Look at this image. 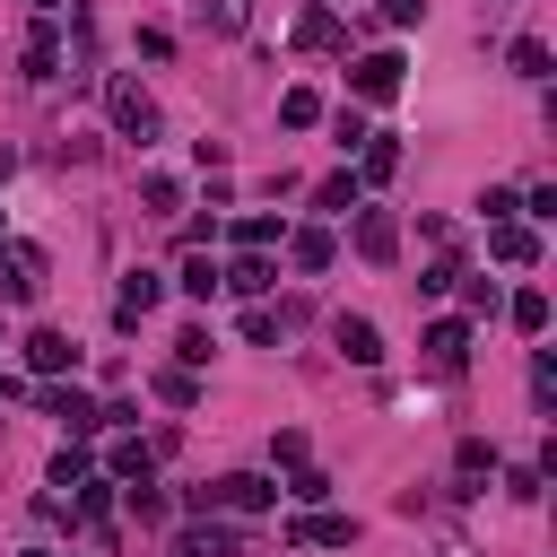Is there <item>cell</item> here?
Segmentation results:
<instances>
[{"label":"cell","instance_id":"obj_22","mask_svg":"<svg viewBox=\"0 0 557 557\" xmlns=\"http://www.w3.org/2000/svg\"><path fill=\"white\" fill-rule=\"evenodd\" d=\"M78 513H87V522H104V513H113V479H96V470H87V479H78Z\"/></svg>","mask_w":557,"mask_h":557},{"label":"cell","instance_id":"obj_29","mask_svg":"<svg viewBox=\"0 0 557 557\" xmlns=\"http://www.w3.org/2000/svg\"><path fill=\"white\" fill-rule=\"evenodd\" d=\"M287 496H296V505H322V496H331V479H322V470H305V461H296V479H287Z\"/></svg>","mask_w":557,"mask_h":557},{"label":"cell","instance_id":"obj_1","mask_svg":"<svg viewBox=\"0 0 557 557\" xmlns=\"http://www.w3.org/2000/svg\"><path fill=\"white\" fill-rule=\"evenodd\" d=\"M270 505H278V487L252 479V470H235L218 487H191V513H270Z\"/></svg>","mask_w":557,"mask_h":557},{"label":"cell","instance_id":"obj_23","mask_svg":"<svg viewBox=\"0 0 557 557\" xmlns=\"http://www.w3.org/2000/svg\"><path fill=\"white\" fill-rule=\"evenodd\" d=\"M313 200H322V209H331V218H348V209H357V174H331V183H322V191H313Z\"/></svg>","mask_w":557,"mask_h":557},{"label":"cell","instance_id":"obj_20","mask_svg":"<svg viewBox=\"0 0 557 557\" xmlns=\"http://www.w3.org/2000/svg\"><path fill=\"white\" fill-rule=\"evenodd\" d=\"M157 400L191 409V400H200V374H191V366H165V374H157Z\"/></svg>","mask_w":557,"mask_h":557},{"label":"cell","instance_id":"obj_30","mask_svg":"<svg viewBox=\"0 0 557 557\" xmlns=\"http://www.w3.org/2000/svg\"><path fill=\"white\" fill-rule=\"evenodd\" d=\"M200 17H209V26H218V35H235V26H244V17H252V9H244V0H200Z\"/></svg>","mask_w":557,"mask_h":557},{"label":"cell","instance_id":"obj_15","mask_svg":"<svg viewBox=\"0 0 557 557\" xmlns=\"http://www.w3.org/2000/svg\"><path fill=\"white\" fill-rule=\"evenodd\" d=\"M270 278H278V270H270V261H261V252H244V261H235V270H218V287H235V296H261V287H270Z\"/></svg>","mask_w":557,"mask_h":557},{"label":"cell","instance_id":"obj_34","mask_svg":"<svg viewBox=\"0 0 557 557\" xmlns=\"http://www.w3.org/2000/svg\"><path fill=\"white\" fill-rule=\"evenodd\" d=\"M531 400H540V409L557 400V366H548V357H531Z\"/></svg>","mask_w":557,"mask_h":557},{"label":"cell","instance_id":"obj_33","mask_svg":"<svg viewBox=\"0 0 557 557\" xmlns=\"http://www.w3.org/2000/svg\"><path fill=\"white\" fill-rule=\"evenodd\" d=\"M174 357H183V366H209V331H200V322H191V331H183V339H174Z\"/></svg>","mask_w":557,"mask_h":557},{"label":"cell","instance_id":"obj_5","mask_svg":"<svg viewBox=\"0 0 557 557\" xmlns=\"http://www.w3.org/2000/svg\"><path fill=\"white\" fill-rule=\"evenodd\" d=\"M157 296H165V278H157V270H131V278H122V296H113V322H122V331H139V313H157Z\"/></svg>","mask_w":557,"mask_h":557},{"label":"cell","instance_id":"obj_24","mask_svg":"<svg viewBox=\"0 0 557 557\" xmlns=\"http://www.w3.org/2000/svg\"><path fill=\"white\" fill-rule=\"evenodd\" d=\"M418 287H426V296H453V287H461V261H453V252H435V261H426V278H418Z\"/></svg>","mask_w":557,"mask_h":557},{"label":"cell","instance_id":"obj_11","mask_svg":"<svg viewBox=\"0 0 557 557\" xmlns=\"http://www.w3.org/2000/svg\"><path fill=\"white\" fill-rule=\"evenodd\" d=\"M104 479H113V487H139V479H157V444H139V435H131V444H113Z\"/></svg>","mask_w":557,"mask_h":557},{"label":"cell","instance_id":"obj_10","mask_svg":"<svg viewBox=\"0 0 557 557\" xmlns=\"http://www.w3.org/2000/svg\"><path fill=\"white\" fill-rule=\"evenodd\" d=\"M44 409H52V418H61V426H70V435H96V426H104V409H96V400H87V392H61V383H52V392H44Z\"/></svg>","mask_w":557,"mask_h":557},{"label":"cell","instance_id":"obj_16","mask_svg":"<svg viewBox=\"0 0 557 557\" xmlns=\"http://www.w3.org/2000/svg\"><path fill=\"white\" fill-rule=\"evenodd\" d=\"M278 122H287V131H313V122H322V96H313V87H287V96H278Z\"/></svg>","mask_w":557,"mask_h":557},{"label":"cell","instance_id":"obj_37","mask_svg":"<svg viewBox=\"0 0 557 557\" xmlns=\"http://www.w3.org/2000/svg\"><path fill=\"white\" fill-rule=\"evenodd\" d=\"M35 9H44V17H52V9H61V0H35Z\"/></svg>","mask_w":557,"mask_h":557},{"label":"cell","instance_id":"obj_25","mask_svg":"<svg viewBox=\"0 0 557 557\" xmlns=\"http://www.w3.org/2000/svg\"><path fill=\"white\" fill-rule=\"evenodd\" d=\"M513 331H548V296H540V287L513 296Z\"/></svg>","mask_w":557,"mask_h":557},{"label":"cell","instance_id":"obj_39","mask_svg":"<svg viewBox=\"0 0 557 557\" xmlns=\"http://www.w3.org/2000/svg\"><path fill=\"white\" fill-rule=\"evenodd\" d=\"M0 165H9V157H0Z\"/></svg>","mask_w":557,"mask_h":557},{"label":"cell","instance_id":"obj_14","mask_svg":"<svg viewBox=\"0 0 557 557\" xmlns=\"http://www.w3.org/2000/svg\"><path fill=\"white\" fill-rule=\"evenodd\" d=\"M331 252H339V244H331L322 226H296V235H287V261H296V270H331Z\"/></svg>","mask_w":557,"mask_h":557},{"label":"cell","instance_id":"obj_7","mask_svg":"<svg viewBox=\"0 0 557 557\" xmlns=\"http://www.w3.org/2000/svg\"><path fill=\"white\" fill-rule=\"evenodd\" d=\"M487 252H496L505 270H531V261H540V235L513 226V218H496V226H487Z\"/></svg>","mask_w":557,"mask_h":557},{"label":"cell","instance_id":"obj_18","mask_svg":"<svg viewBox=\"0 0 557 557\" xmlns=\"http://www.w3.org/2000/svg\"><path fill=\"white\" fill-rule=\"evenodd\" d=\"M52 70H61V44H52V26H35V44H26V78L44 87Z\"/></svg>","mask_w":557,"mask_h":557},{"label":"cell","instance_id":"obj_13","mask_svg":"<svg viewBox=\"0 0 557 557\" xmlns=\"http://www.w3.org/2000/svg\"><path fill=\"white\" fill-rule=\"evenodd\" d=\"M26 366H35V374H70V366H78L70 331H35V339H26Z\"/></svg>","mask_w":557,"mask_h":557},{"label":"cell","instance_id":"obj_3","mask_svg":"<svg viewBox=\"0 0 557 557\" xmlns=\"http://www.w3.org/2000/svg\"><path fill=\"white\" fill-rule=\"evenodd\" d=\"M35 287H44V252L35 244H9L0 252V296L9 305H35Z\"/></svg>","mask_w":557,"mask_h":557},{"label":"cell","instance_id":"obj_17","mask_svg":"<svg viewBox=\"0 0 557 557\" xmlns=\"http://www.w3.org/2000/svg\"><path fill=\"white\" fill-rule=\"evenodd\" d=\"M296 44H305V52L339 44V17H331V9H305V17H296Z\"/></svg>","mask_w":557,"mask_h":557},{"label":"cell","instance_id":"obj_4","mask_svg":"<svg viewBox=\"0 0 557 557\" xmlns=\"http://www.w3.org/2000/svg\"><path fill=\"white\" fill-rule=\"evenodd\" d=\"M400 70H409V61H400V52H366V61H357V70H348V87H357V96H374V104H383V96H400Z\"/></svg>","mask_w":557,"mask_h":557},{"label":"cell","instance_id":"obj_32","mask_svg":"<svg viewBox=\"0 0 557 557\" xmlns=\"http://www.w3.org/2000/svg\"><path fill=\"white\" fill-rule=\"evenodd\" d=\"M461 313H496V278H470L461 287Z\"/></svg>","mask_w":557,"mask_h":557},{"label":"cell","instance_id":"obj_35","mask_svg":"<svg viewBox=\"0 0 557 557\" xmlns=\"http://www.w3.org/2000/svg\"><path fill=\"white\" fill-rule=\"evenodd\" d=\"M383 17H392V26H418V17H426V0H383Z\"/></svg>","mask_w":557,"mask_h":557},{"label":"cell","instance_id":"obj_6","mask_svg":"<svg viewBox=\"0 0 557 557\" xmlns=\"http://www.w3.org/2000/svg\"><path fill=\"white\" fill-rule=\"evenodd\" d=\"M357 252H366V261H392V252H400V218H392V209H357Z\"/></svg>","mask_w":557,"mask_h":557},{"label":"cell","instance_id":"obj_12","mask_svg":"<svg viewBox=\"0 0 557 557\" xmlns=\"http://www.w3.org/2000/svg\"><path fill=\"white\" fill-rule=\"evenodd\" d=\"M339 348H348V366H383V331L366 313H339Z\"/></svg>","mask_w":557,"mask_h":557},{"label":"cell","instance_id":"obj_36","mask_svg":"<svg viewBox=\"0 0 557 557\" xmlns=\"http://www.w3.org/2000/svg\"><path fill=\"white\" fill-rule=\"evenodd\" d=\"M0 400H17V383H9V374H0Z\"/></svg>","mask_w":557,"mask_h":557},{"label":"cell","instance_id":"obj_26","mask_svg":"<svg viewBox=\"0 0 557 557\" xmlns=\"http://www.w3.org/2000/svg\"><path fill=\"white\" fill-rule=\"evenodd\" d=\"M87 470H96V461H87V453H78V444H61V453H52V487H78V479H87Z\"/></svg>","mask_w":557,"mask_h":557},{"label":"cell","instance_id":"obj_38","mask_svg":"<svg viewBox=\"0 0 557 557\" xmlns=\"http://www.w3.org/2000/svg\"><path fill=\"white\" fill-rule=\"evenodd\" d=\"M26 557H44V548H26Z\"/></svg>","mask_w":557,"mask_h":557},{"label":"cell","instance_id":"obj_31","mask_svg":"<svg viewBox=\"0 0 557 557\" xmlns=\"http://www.w3.org/2000/svg\"><path fill=\"white\" fill-rule=\"evenodd\" d=\"M139 200H148V209H174V200H183V183H174V174H148V183H139Z\"/></svg>","mask_w":557,"mask_h":557},{"label":"cell","instance_id":"obj_27","mask_svg":"<svg viewBox=\"0 0 557 557\" xmlns=\"http://www.w3.org/2000/svg\"><path fill=\"white\" fill-rule=\"evenodd\" d=\"M453 470H461V487H479V479L496 470V453H487V444H461V453H453Z\"/></svg>","mask_w":557,"mask_h":557},{"label":"cell","instance_id":"obj_9","mask_svg":"<svg viewBox=\"0 0 557 557\" xmlns=\"http://www.w3.org/2000/svg\"><path fill=\"white\" fill-rule=\"evenodd\" d=\"M287 540H296V548H348L357 522H348V513H305V522H287Z\"/></svg>","mask_w":557,"mask_h":557},{"label":"cell","instance_id":"obj_28","mask_svg":"<svg viewBox=\"0 0 557 557\" xmlns=\"http://www.w3.org/2000/svg\"><path fill=\"white\" fill-rule=\"evenodd\" d=\"M513 70H522V78H548V44L522 35V44H513Z\"/></svg>","mask_w":557,"mask_h":557},{"label":"cell","instance_id":"obj_8","mask_svg":"<svg viewBox=\"0 0 557 557\" xmlns=\"http://www.w3.org/2000/svg\"><path fill=\"white\" fill-rule=\"evenodd\" d=\"M426 357H435L444 374H461V357H470V322H461V313H444V322H426Z\"/></svg>","mask_w":557,"mask_h":557},{"label":"cell","instance_id":"obj_19","mask_svg":"<svg viewBox=\"0 0 557 557\" xmlns=\"http://www.w3.org/2000/svg\"><path fill=\"white\" fill-rule=\"evenodd\" d=\"M183 296H191V305H209V296H218V261H209V252H191V261H183Z\"/></svg>","mask_w":557,"mask_h":557},{"label":"cell","instance_id":"obj_2","mask_svg":"<svg viewBox=\"0 0 557 557\" xmlns=\"http://www.w3.org/2000/svg\"><path fill=\"white\" fill-rule=\"evenodd\" d=\"M104 113H113L122 139H157V104H148L139 78H104Z\"/></svg>","mask_w":557,"mask_h":557},{"label":"cell","instance_id":"obj_21","mask_svg":"<svg viewBox=\"0 0 557 557\" xmlns=\"http://www.w3.org/2000/svg\"><path fill=\"white\" fill-rule=\"evenodd\" d=\"M235 244H244V252H261V244H278V218H270V209H252V218H235Z\"/></svg>","mask_w":557,"mask_h":557}]
</instances>
